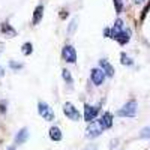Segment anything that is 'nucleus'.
Here are the masks:
<instances>
[{
    "instance_id": "nucleus-1",
    "label": "nucleus",
    "mask_w": 150,
    "mask_h": 150,
    "mask_svg": "<svg viewBox=\"0 0 150 150\" xmlns=\"http://www.w3.org/2000/svg\"><path fill=\"white\" fill-rule=\"evenodd\" d=\"M137 108H138L137 101H135V99H131V101H128L117 111V116L119 117H134L137 114Z\"/></svg>"
},
{
    "instance_id": "nucleus-2",
    "label": "nucleus",
    "mask_w": 150,
    "mask_h": 150,
    "mask_svg": "<svg viewBox=\"0 0 150 150\" xmlns=\"http://www.w3.org/2000/svg\"><path fill=\"white\" fill-rule=\"evenodd\" d=\"M102 132H104V128H102L101 122L93 120V122H90V125L86 129V137L87 138H96V137H99Z\"/></svg>"
},
{
    "instance_id": "nucleus-3",
    "label": "nucleus",
    "mask_w": 150,
    "mask_h": 150,
    "mask_svg": "<svg viewBox=\"0 0 150 150\" xmlns=\"http://www.w3.org/2000/svg\"><path fill=\"white\" fill-rule=\"evenodd\" d=\"M38 111H39V116L42 119H45L47 122H53L54 120V112H53L51 108H50L48 104H45V102L41 101L39 104H38Z\"/></svg>"
},
{
    "instance_id": "nucleus-4",
    "label": "nucleus",
    "mask_w": 150,
    "mask_h": 150,
    "mask_svg": "<svg viewBox=\"0 0 150 150\" xmlns=\"http://www.w3.org/2000/svg\"><path fill=\"white\" fill-rule=\"evenodd\" d=\"M62 57L68 63H75L77 62V51H75L72 45H65L63 50H62Z\"/></svg>"
},
{
    "instance_id": "nucleus-5",
    "label": "nucleus",
    "mask_w": 150,
    "mask_h": 150,
    "mask_svg": "<svg viewBox=\"0 0 150 150\" xmlns=\"http://www.w3.org/2000/svg\"><path fill=\"white\" fill-rule=\"evenodd\" d=\"M63 112H65V116L69 119V120H80V117H81V114H80V111L75 108L71 102H66L65 105H63Z\"/></svg>"
},
{
    "instance_id": "nucleus-6",
    "label": "nucleus",
    "mask_w": 150,
    "mask_h": 150,
    "mask_svg": "<svg viewBox=\"0 0 150 150\" xmlns=\"http://www.w3.org/2000/svg\"><path fill=\"white\" fill-rule=\"evenodd\" d=\"M98 112H99V108L98 107H92L89 104H86L84 105V120L89 122V123L93 122V120H96Z\"/></svg>"
},
{
    "instance_id": "nucleus-7",
    "label": "nucleus",
    "mask_w": 150,
    "mask_h": 150,
    "mask_svg": "<svg viewBox=\"0 0 150 150\" xmlns=\"http://www.w3.org/2000/svg\"><path fill=\"white\" fill-rule=\"evenodd\" d=\"M90 78H92V81H93V84H95V86H101V84L104 83V80H105V74H104V71H102V69L95 68V69H92Z\"/></svg>"
},
{
    "instance_id": "nucleus-8",
    "label": "nucleus",
    "mask_w": 150,
    "mask_h": 150,
    "mask_svg": "<svg viewBox=\"0 0 150 150\" xmlns=\"http://www.w3.org/2000/svg\"><path fill=\"white\" fill-rule=\"evenodd\" d=\"M114 39H116L120 45L128 44L129 39H131V30H129V29H123V30H120V32L114 36Z\"/></svg>"
},
{
    "instance_id": "nucleus-9",
    "label": "nucleus",
    "mask_w": 150,
    "mask_h": 150,
    "mask_svg": "<svg viewBox=\"0 0 150 150\" xmlns=\"http://www.w3.org/2000/svg\"><path fill=\"white\" fill-rule=\"evenodd\" d=\"M0 33H2L5 38H15L17 36V30L9 26L8 23H2V26H0Z\"/></svg>"
},
{
    "instance_id": "nucleus-10",
    "label": "nucleus",
    "mask_w": 150,
    "mask_h": 150,
    "mask_svg": "<svg viewBox=\"0 0 150 150\" xmlns=\"http://www.w3.org/2000/svg\"><path fill=\"white\" fill-rule=\"evenodd\" d=\"M44 17V6L42 5H38L33 11V18H32V24L33 26H36V24H39L41 20Z\"/></svg>"
},
{
    "instance_id": "nucleus-11",
    "label": "nucleus",
    "mask_w": 150,
    "mask_h": 150,
    "mask_svg": "<svg viewBox=\"0 0 150 150\" xmlns=\"http://www.w3.org/2000/svg\"><path fill=\"white\" fill-rule=\"evenodd\" d=\"M99 66H101V69L104 71V74L107 77H112V75H114V68L111 66V63L108 60H105V59L99 60Z\"/></svg>"
},
{
    "instance_id": "nucleus-12",
    "label": "nucleus",
    "mask_w": 150,
    "mask_h": 150,
    "mask_svg": "<svg viewBox=\"0 0 150 150\" xmlns=\"http://www.w3.org/2000/svg\"><path fill=\"white\" fill-rule=\"evenodd\" d=\"M27 138H29V129L27 128H23L17 134V137H15V143L17 144H24V143L27 141Z\"/></svg>"
},
{
    "instance_id": "nucleus-13",
    "label": "nucleus",
    "mask_w": 150,
    "mask_h": 150,
    "mask_svg": "<svg viewBox=\"0 0 150 150\" xmlns=\"http://www.w3.org/2000/svg\"><path fill=\"white\" fill-rule=\"evenodd\" d=\"M99 122H101L104 129H110L112 126V116L110 114V112H105V114H102V117L99 119Z\"/></svg>"
},
{
    "instance_id": "nucleus-14",
    "label": "nucleus",
    "mask_w": 150,
    "mask_h": 150,
    "mask_svg": "<svg viewBox=\"0 0 150 150\" xmlns=\"http://www.w3.org/2000/svg\"><path fill=\"white\" fill-rule=\"evenodd\" d=\"M50 138L53 141H60L62 140V131L57 128V126H53L50 129Z\"/></svg>"
},
{
    "instance_id": "nucleus-15",
    "label": "nucleus",
    "mask_w": 150,
    "mask_h": 150,
    "mask_svg": "<svg viewBox=\"0 0 150 150\" xmlns=\"http://www.w3.org/2000/svg\"><path fill=\"white\" fill-rule=\"evenodd\" d=\"M120 63L125 65V66H131V65H134V60H132L126 53H122V54H120Z\"/></svg>"
},
{
    "instance_id": "nucleus-16",
    "label": "nucleus",
    "mask_w": 150,
    "mask_h": 150,
    "mask_svg": "<svg viewBox=\"0 0 150 150\" xmlns=\"http://www.w3.org/2000/svg\"><path fill=\"white\" fill-rule=\"evenodd\" d=\"M62 75H63V80L72 87V84H74V78H72V74L68 71V69H63L62 71Z\"/></svg>"
},
{
    "instance_id": "nucleus-17",
    "label": "nucleus",
    "mask_w": 150,
    "mask_h": 150,
    "mask_svg": "<svg viewBox=\"0 0 150 150\" xmlns=\"http://www.w3.org/2000/svg\"><path fill=\"white\" fill-rule=\"evenodd\" d=\"M21 51H23V54H24V56H30V54L33 53V47H32V44H30V42L23 44V47H21Z\"/></svg>"
},
{
    "instance_id": "nucleus-18",
    "label": "nucleus",
    "mask_w": 150,
    "mask_h": 150,
    "mask_svg": "<svg viewBox=\"0 0 150 150\" xmlns=\"http://www.w3.org/2000/svg\"><path fill=\"white\" fill-rule=\"evenodd\" d=\"M77 27H78V18L75 17V18H72V21H71V24H69V27H68V33H69V35H74L75 30H77Z\"/></svg>"
},
{
    "instance_id": "nucleus-19",
    "label": "nucleus",
    "mask_w": 150,
    "mask_h": 150,
    "mask_svg": "<svg viewBox=\"0 0 150 150\" xmlns=\"http://www.w3.org/2000/svg\"><path fill=\"white\" fill-rule=\"evenodd\" d=\"M112 2H114L116 14H122V11H123V0H112Z\"/></svg>"
},
{
    "instance_id": "nucleus-20",
    "label": "nucleus",
    "mask_w": 150,
    "mask_h": 150,
    "mask_svg": "<svg viewBox=\"0 0 150 150\" xmlns=\"http://www.w3.org/2000/svg\"><path fill=\"white\" fill-rule=\"evenodd\" d=\"M140 137H141V138H150V126H147V128L141 129Z\"/></svg>"
},
{
    "instance_id": "nucleus-21",
    "label": "nucleus",
    "mask_w": 150,
    "mask_h": 150,
    "mask_svg": "<svg viewBox=\"0 0 150 150\" xmlns=\"http://www.w3.org/2000/svg\"><path fill=\"white\" fill-rule=\"evenodd\" d=\"M9 68H11V69H14V71H18V69H21V68H23V65L15 63L14 60H11V62H9Z\"/></svg>"
},
{
    "instance_id": "nucleus-22",
    "label": "nucleus",
    "mask_w": 150,
    "mask_h": 150,
    "mask_svg": "<svg viewBox=\"0 0 150 150\" xmlns=\"http://www.w3.org/2000/svg\"><path fill=\"white\" fill-rule=\"evenodd\" d=\"M149 11H150V2L146 5V8H144V9H143V12H141V17H140V20H141V21L146 18V15L149 14Z\"/></svg>"
},
{
    "instance_id": "nucleus-23",
    "label": "nucleus",
    "mask_w": 150,
    "mask_h": 150,
    "mask_svg": "<svg viewBox=\"0 0 150 150\" xmlns=\"http://www.w3.org/2000/svg\"><path fill=\"white\" fill-rule=\"evenodd\" d=\"M5 107H6V102H2V104H0V112H5V111H6Z\"/></svg>"
},
{
    "instance_id": "nucleus-24",
    "label": "nucleus",
    "mask_w": 150,
    "mask_h": 150,
    "mask_svg": "<svg viewBox=\"0 0 150 150\" xmlns=\"http://www.w3.org/2000/svg\"><path fill=\"white\" fill-rule=\"evenodd\" d=\"M84 150H96V146H93V144H92V146H89V147H86Z\"/></svg>"
},
{
    "instance_id": "nucleus-25",
    "label": "nucleus",
    "mask_w": 150,
    "mask_h": 150,
    "mask_svg": "<svg viewBox=\"0 0 150 150\" xmlns=\"http://www.w3.org/2000/svg\"><path fill=\"white\" fill-rule=\"evenodd\" d=\"M60 18H66V11H62V14H60Z\"/></svg>"
},
{
    "instance_id": "nucleus-26",
    "label": "nucleus",
    "mask_w": 150,
    "mask_h": 150,
    "mask_svg": "<svg viewBox=\"0 0 150 150\" xmlns=\"http://www.w3.org/2000/svg\"><path fill=\"white\" fill-rule=\"evenodd\" d=\"M3 75H5V71L2 69V66H0V78H2V77H3Z\"/></svg>"
},
{
    "instance_id": "nucleus-27",
    "label": "nucleus",
    "mask_w": 150,
    "mask_h": 150,
    "mask_svg": "<svg viewBox=\"0 0 150 150\" xmlns=\"http://www.w3.org/2000/svg\"><path fill=\"white\" fill-rule=\"evenodd\" d=\"M143 2H144V0H135V3H137V5H140V3H143Z\"/></svg>"
},
{
    "instance_id": "nucleus-28",
    "label": "nucleus",
    "mask_w": 150,
    "mask_h": 150,
    "mask_svg": "<svg viewBox=\"0 0 150 150\" xmlns=\"http://www.w3.org/2000/svg\"><path fill=\"white\" fill-rule=\"evenodd\" d=\"M8 150H15V147H14V146H11V147H8Z\"/></svg>"
}]
</instances>
